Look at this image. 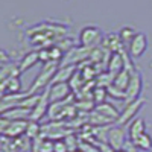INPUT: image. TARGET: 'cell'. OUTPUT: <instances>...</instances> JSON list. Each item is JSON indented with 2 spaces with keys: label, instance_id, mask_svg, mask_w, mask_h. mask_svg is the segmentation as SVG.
I'll return each mask as SVG.
<instances>
[{
  "label": "cell",
  "instance_id": "obj_1",
  "mask_svg": "<svg viewBox=\"0 0 152 152\" xmlns=\"http://www.w3.org/2000/svg\"><path fill=\"white\" fill-rule=\"evenodd\" d=\"M58 69H59L58 64L53 62V61L44 62L41 72L38 73V76L35 78L34 84L31 85V90L28 91V94H40V93H43L46 88L52 84V81L55 78V73H56Z\"/></svg>",
  "mask_w": 152,
  "mask_h": 152
},
{
  "label": "cell",
  "instance_id": "obj_2",
  "mask_svg": "<svg viewBox=\"0 0 152 152\" xmlns=\"http://www.w3.org/2000/svg\"><path fill=\"white\" fill-rule=\"evenodd\" d=\"M145 104H146V100H145V99H142V97H138V99L132 100V102L126 104V105H125V108H123V111L120 113L119 120H117V123H116V125L123 126V125L131 123V122L137 117V113H140V110L145 107Z\"/></svg>",
  "mask_w": 152,
  "mask_h": 152
},
{
  "label": "cell",
  "instance_id": "obj_3",
  "mask_svg": "<svg viewBox=\"0 0 152 152\" xmlns=\"http://www.w3.org/2000/svg\"><path fill=\"white\" fill-rule=\"evenodd\" d=\"M126 142H128V134L125 132L123 126L116 125V126H113V128H110L107 131V143L111 146L113 151L123 149Z\"/></svg>",
  "mask_w": 152,
  "mask_h": 152
},
{
  "label": "cell",
  "instance_id": "obj_4",
  "mask_svg": "<svg viewBox=\"0 0 152 152\" xmlns=\"http://www.w3.org/2000/svg\"><path fill=\"white\" fill-rule=\"evenodd\" d=\"M47 88H49V102L50 104L61 102V100H66L70 96H73L69 82H55V84H50Z\"/></svg>",
  "mask_w": 152,
  "mask_h": 152
},
{
  "label": "cell",
  "instance_id": "obj_5",
  "mask_svg": "<svg viewBox=\"0 0 152 152\" xmlns=\"http://www.w3.org/2000/svg\"><path fill=\"white\" fill-rule=\"evenodd\" d=\"M79 40H81L82 47L94 49L100 41H102V34H100V31H99L97 28H94V26H88V28H84V29L81 31Z\"/></svg>",
  "mask_w": 152,
  "mask_h": 152
},
{
  "label": "cell",
  "instance_id": "obj_6",
  "mask_svg": "<svg viewBox=\"0 0 152 152\" xmlns=\"http://www.w3.org/2000/svg\"><path fill=\"white\" fill-rule=\"evenodd\" d=\"M142 87H143L142 75L134 70L132 75H131L128 88H126V91H125V102L129 104V102H132V100L138 99V96H140V93H142Z\"/></svg>",
  "mask_w": 152,
  "mask_h": 152
},
{
  "label": "cell",
  "instance_id": "obj_7",
  "mask_svg": "<svg viewBox=\"0 0 152 152\" xmlns=\"http://www.w3.org/2000/svg\"><path fill=\"white\" fill-rule=\"evenodd\" d=\"M49 88H46V90L41 93L40 96V100L37 102V105L31 110V116H29V120L31 122H40L46 114L49 111Z\"/></svg>",
  "mask_w": 152,
  "mask_h": 152
},
{
  "label": "cell",
  "instance_id": "obj_8",
  "mask_svg": "<svg viewBox=\"0 0 152 152\" xmlns=\"http://www.w3.org/2000/svg\"><path fill=\"white\" fill-rule=\"evenodd\" d=\"M29 122L31 120H11L8 128L3 134V137L11 138V140H15V138H20L21 135H24L28 132L29 128Z\"/></svg>",
  "mask_w": 152,
  "mask_h": 152
},
{
  "label": "cell",
  "instance_id": "obj_9",
  "mask_svg": "<svg viewBox=\"0 0 152 152\" xmlns=\"http://www.w3.org/2000/svg\"><path fill=\"white\" fill-rule=\"evenodd\" d=\"M148 47V38L145 34H135V37L129 41V55L132 58H140Z\"/></svg>",
  "mask_w": 152,
  "mask_h": 152
},
{
  "label": "cell",
  "instance_id": "obj_10",
  "mask_svg": "<svg viewBox=\"0 0 152 152\" xmlns=\"http://www.w3.org/2000/svg\"><path fill=\"white\" fill-rule=\"evenodd\" d=\"M125 59H126V56H123L120 52L111 53L110 55V61H108V66H107V72L111 76L119 75L125 69Z\"/></svg>",
  "mask_w": 152,
  "mask_h": 152
},
{
  "label": "cell",
  "instance_id": "obj_11",
  "mask_svg": "<svg viewBox=\"0 0 152 152\" xmlns=\"http://www.w3.org/2000/svg\"><path fill=\"white\" fill-rule=\"evenodd\" d=\"M146 132V123H145V120L142 119V117H135L131 123H129V126H128V140L129 142H135L138 137H140L142 134H145Z\"/></svg>",
  "mask_w": 152,
  "mask_h": 152
},
{
  "label": "cell",
  "instance_id": "obj_12",
  "mask_svg": "<svg viewBox=\"0 0 152 152\" xmlns=\"http://www.w3.org/2000/svg\"><path fill=\"white\" fill-rule=\"evenodd\" d=\"M94 111H96V113H99V114H102V116H105L107 119L113 120L114 123H117L119 116H120V113H119L116 108H114L111 104H108V102L97 104V105L94 107Z\"/></svg>",
  "mask_w": 152,
  "mask_h": 152
},
{
  "label": "cell",
  "instance_id": "obj_13",
  "mask_svg": "<svg viewBox=\"0 0 152 152\" xmlns=\"http://www.w3.org/2000/svg\"><path fill=\"white\" fill-rule=\"evenodd\" d=\"M76 73V66H64L59 67L55 73V78L52 81V84L55 82H69L72 79V76Z\"/></svg>",
  "mask_w": 152,
  "mask_h": 152
},
{
  "label": "cell",
  "instance_id": "obj_14",
  "mask_svg": "<svg viewBox=\"0 0 152 152\" xmlns=\"http://www.w3.org/2000/svg\"><path fill=\"white\" fill-rule=\"evenodd\" d=\"M38 61H40V55H38V52H31V53H28L26 56L23 58V61L20 62V66H18L20 73L29 70L31 67H34Z\"/></svg>",
  "mask_w": 152,
  "mask_h": 152
},
{
  "label": "cell",
  "instance_id": "obj_15",
  "mask_svg": "<svg viewBox=\"0 0 152 152\" xmlns=\"http://www.w3.org/2000/svg\"><path fill=\"white\" fill-rule=\"evenodd\" d=\"M120 44H122V40H120V37H119V35H108V37H107V40H104V47L108 49L111 53L119 52Z\"/></svg>",
  "mask_w": 152,
  "mask_h": 152
},
{
  "label": "cell",
  "instance_id": "obj_16",
  "mask_svg": "<svg viewBox=\"0 0 152 152\" xmlns=\"http://www.w3.org/2000/svg\"><path fill=\"white\" fill-rule=\"evenodd\" d=\"M132 143L135 145L137 149H140V151H151V149H152V137H151L148 132H145V134H142V135L138 137L135 142H132Z\"/></svg>",
  "mask_w": 152,
  "mask_h": 152
},
{
  "label": "cell",
  "instance_id": "obj_17",
  "mask_svg": "<svg viewBox=\"0 0 152 152\" xmlns=\"http://www.w3.org/2000/svg\"><path fill=\"white\" fill-rule=\"evenodd\" d=\"M107 96H108V91H107V88L104 87H94L93 88V94H91V100L97 105V104H104L105 100H107Z\"/></svg>",
  "mask_w": 152,
  "mask_h": 152
},
{
  "label": "cell",
  "instance_id": "obj_18",
  "mask_svg": "<svg viewBox=\"0 0 152 152\" xmlns=\"http://www.w3.org/2000/svg\"><path fill=\"white\" fill-rule=\"evenodd\" d=\"M79 73L82 75V78L85 79V82H88V81H93V79L96 78V70H94V66H93V64H88V66H85V67H84Z\"/></svg>",
  "mask_w": 152,
  "mask_h": 152
},
{
  "label": "cell",
  "instance_id": "obj_19",
  "mask_svg": "<svg viewBox=\"0 0 152 152\" xmlns=\"http://www.w3.org/2000/svg\"><path fill=\"white\" fill-rule=\"evenodd\" d=\"M64 142H66V145H67V148H69V152L79 149V142H81V140H78L75 134H69V135L64 138Z\"/></svg>",
  "mask_w": 152,
  "mask_h": 152
},
{
  "label": "cell",
  "instance_id": "obj_20",
  "mask_svg": "<svg viewBox=\"0 0 152 152\" xmlns=\"http://www.w3.org/2000/svg\"><path fill=\"white\" fill-rule=\"evenodd\" d=\"M135 34H137V32H135L132 28H123V29L120 31V35H119V37H120L122 41H131L132 38L135 37Z\"/></svg>",
  "mask_w": 152,
  "mask_h": 152
},
{
  "label": "cell",
  "instance_id": "obj_21",
  "mask_svg": "<svg viewBox=\"0 0 152 152\" xmlns=\"http://www.w3.org/2000/svg\"><path fill=\"white\" fill-rule=\"evenodd\" d=\"M49 59L53 61V62H58L59 59H62V50H61L59 47L49 49Z\"/></svg>",
  "mask_w": 152,
  "mask_h": 152
},
{
  "label": "cell",
  "instance_id": "obj_22",
  "mask_svg": "<svg viewBox=\"0 0 152 152\" xmlns=\"http://www.w3.org/2000/svg\"><path fill=\"white\" fill-rule=\"evenodd\" d=\"M53 152H69V148L64 140H56L53 142Z\"/></svg>",
  "mask_w": 152,
  "mask_h": 152
},
{
  "label": "cell",
  "instance_id": "obj_23",
  "mask_svg": "<svg viewBox=\"0 0 152 152\" xmlns=\"http://www.w3.org/2000/svg\"><path fill=\"white\" fill-rule=\"evenodd\" d=\"M9 122H11V120H8L6 117L0 116V135H3V134H5V131H6V128H8Z\"/></svg>",
  "mask_w": 152,
  "mask_h": 152
},
{
  "label": "cell",
  "instance_id": "obj_24",
  "mask_svg": "<svg viewBox=\"0 0 152 152\" xmlns=\"http://www.w3.org/2000/svg\"><path fill=\"white\" fill-rule=\"evenodd\" d=\"M123 149L126 151V152H137V148H135V145L132 143V142H126L125 143V146H123Z\"/></svg>",
  "mask_w": 152,
  "mask_h": 152
},
{
  "label": "cell",
  "instance_id": "obj_25",
  "mask_svg": "<svg viewBox=\"0 0 152 152\" xmlns=\"http://www.w3.org/2000/svg\"><path fill=\"white\" fill-rule=\"evenodd\" d=\"M114 152H126L125 149H119V151H114Z\"/></svg>",
  "mask_w": 152,
  "mask_h": 152
},
{
  "label": "cell",
  "instance_id": "obj_26",
  "mask_svg": "<svg viewBox=\"0 0 152 152\" xmlns=\"http://www.w3.org/2000/svg\"><path fill=\"white\" fill-rule=\"evenodd\" d=\"M72 152H82L81 149H76V151H72Z\"/></svg>",
  "mask_w": 152,
  "mask_h": 152
}]
</instances>
